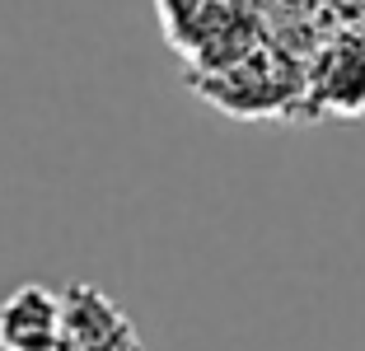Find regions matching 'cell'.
I'll list each match as a JSON object with an SVG mask.
<instances>
[{
  "label": "cell",
  "mask_w": 365,
  "mask_h": 351,
  "mask_svg": "<svg viewBox=\"0 0 365 351\" xmlns=\"http://www.w3.org/2000/svg\"><path fill=\"white\" fill-rule=\"evenodd\" d=\"M66 300L38 281H24L0 300V351H52L61 342Z\"/></svg>",
  "instance_id": "277c9868"
},
{
  "label": "cell",
  "mask_w": 365,
  "mask_h": 351,
  "mask_svg": "<svg viewBox=\"0 0 365 351\" xmlns=\"http://www.w3.org/2000/svg\"><path fill=\"white\" fill-rule=\"evenodd\" d=\"M187 89L197 98H206L211 108H220L225 117H309V75L304 61L290 56L286 47H277L272 38H262L253 52H244L239 61L220 66L206 75H187Z\"/></svg>",
  "instance_id": "6da1fadb"
},
{
  "label": "cell",
  "mask_w": 365,
  "mask_h": 351,
  "mask_svg": "<svg viewBox=\"0 0 365 351\" xmlns=\"http://www.w3.org/2000/svg\"><path fill=\"white\" fill-rule=\"evenodd\" d=\"M66 300V323H61V347L66 351H145L136 323L122 314L118 300H108L89 281H71L61 290Z\"/></svg>",
  "instance_id": "3957f363"
},
{
  "label": "cell",
  "mask_w": 365,
  "mask_h": 351,
  "mask_svg": "<svg viewBox=\"0 0 365 351\" xmlns=\"http://www.w3.org/2000/svg\"><path fill=\"white\" fill-rule=\"evenodd\" d=\"M309 75V117H365V38L328 33L304 66Z\"/></svg>",
  "instance_id": "7a4b0ae2"
}]
</instances>
